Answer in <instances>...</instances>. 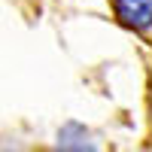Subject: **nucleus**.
<instances>
[{
    "instance_id": "nucleus-1",
    "label": "nucleus",
    "mask_w": 152,
    "mask_h": 152,
    "mask_svg": "<svg viewBox=\"0 0 152 152\" xmlns=\"http://www.w3.org/2000/svg\"><path fill=\"white\" fill-rule=\"evenodd\" d=\"M113 9L122 24L134 31H152V0H113Z\"/></svg>"
}]
</instances>
